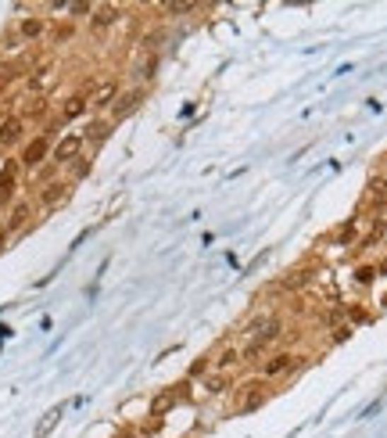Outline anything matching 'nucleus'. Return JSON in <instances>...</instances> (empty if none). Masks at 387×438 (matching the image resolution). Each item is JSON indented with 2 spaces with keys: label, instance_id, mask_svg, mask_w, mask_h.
Instances as JSON below:
<instances>
[{
  "label": "nucleus",
  "instance_id": "obj_1",
  "mask_svg": "<svg viewBox=\"0 0 387 438\" xmlns=\"http://www.w3.org/2000/svg\"><path fill=\"white\" fill-rule=\"evenodd\" d=\"M50 151H54V130H43V133H36V137L22 147L18 166H22V169H40Z\"/></svg>",
  "mask_w": 387,
  "mask_h": 438
},
{
  "label": "nucleus",
  "instance_id": "obj_2",
  "mask_svg": "<svg viewBox=\"0 0 387 438\" xmlns=\"http://www.w3.org/2000/svg\"><path fill=\"white\" fill-rule=\"evenodd\" d=\"M83 147H86V140H83V133H65L58 144H54V151H50V166H72V162L83 155Z\"/></svg>",
  "mask_w": 387,
  "mask_h": 438
},
{
  "label": "nucleus",
  "instance_id": "obj_3",
  "mask_svg": "<svg viewBox=\"0 0 387 438\" xmlns=\"http://www.w3.org/2000/svg\"><path fill=\"white\" fill-rule=\"evenodd\" d=\"M298 363H301V356L280 349V352H272V356L262 359V377H265V381H272V377H287L291 370H298Z\"/></svg>",
  "mask_w": 387,
  "mask_h": 438
},
{
  "label": "nucleus",
  "instance_id": "obj_4",
  "mask_svg": "<svg viewBox=\"0 0 387 438\" xmlns=\"http://www.w3.org/2000/svg\"><path fill=\"white\" fill-rule=\"evenodd\" d=\"M144 97H147V90H144V86H133V90L119 94V97H115V104H112V123H119V119H126L129 112H137V108L144 104Z\"/></svg>",
  "mask_w": 387,
  "mask_h": 438
},
{
  "label": "nucleus",
  "instance_id": "obj_5",
  "mask_svg": "<svg viewBox=\"0 0 387 438\" xmlns=\"http://www.w3.org/2000/svg\"><path fill=\"white\" fill-rule=\"evenodd\" d=\"M47 29H50V22H47L43 15H29V18H18L15 36H18L22 43H36V40H43V36H47Z\"/></svg>",
  "mask_w": 387,
  "mask_h": 438
},
{
  "label": "nucleus",
  "instance_id": "obj_6",
  "mask_svg": "<svg viewBox=\"0 0 387 438\" xmlns=\"http://www.w3.org/2000/svg\"><path fill=\"white\" fill-rule=\"evenodd\" d=\"M22 137H25V119H22V116L0 119V147H15Z\"/></svg>",
  "mask_w": 387,
  "mask_h": 438
},
{
  "label": "nucleus",
  "instance_id": "obj_7",
  "mask_svg": "<svg viewBox=\"0 0 387 438\" xmlns=\"http://www.w3.org/2000/svg\"><path fill=\"white\" fill-rule=\"evenodd\" d=\"M15 187H18V162H8V166L0 169V208L15 198Z\"/></svg>",
  "mask_w": 387,
  "mask_h": 438
},
{
  "label": "nucleus",
  "instance_id": "obj_8",
  "mask_svg": "<svg viewBox=\"0 0 387 438\" xmlns=\"http://www.w3.org/2000/svg\"><path fill=\"white\" fill-rule=\"evenodd\" d=\"M69 191H72V184H65V180H50V184L40 191V205H43V208L62 205V201L69 198Z\"/></svg>",
  "mask_w": 387,
  "mask_h": 438
},
{
  "label": "nucleus",
  "instance_id": "obj_9",
  "mask_svg": "<svg viewBox=\"0 0 387 438\" xmlns=\"http://www.w3.org/2000/svg\"><path fill=\"white\" fill-rule=\"evenodd\" d=\"M90 112V97L86 94H72L62 108V123H72V119H83Z\"/></svg>",
  "mask_w": 387,
  "mask_h": 438
},
{
  "label": "nucleus",
  "instance_id": "obj_10",
  "mask_svg": "<svg viewBox=\"0 0 387 438\" xmlns=\"http://www.w3.org/2000/svg\"><path fill=\"white\" fill-rule=\"evenodd\" d=\"M112 126H115L112 119H93V123H90V126L83 130V140L97 147V144H104L108 137H112Z\"/></svg>",
  "mask_w": 387,
  "mask_h": 438
},
{
  "label": "nucleus",
  "instance_id": "obj_11",
  "mask_svg": "<svg viewBox=\"0 0 387 438\" xmlns=\"http://www.w3.org/2000/svg\"><path fill=\"white\" fill-rule=\"evenodd\" d=\"M276 320H280V316H276V313H258V316H251V320H248V327H244V335H248V342H255V338H262V335L269 331V327H272Z\"/></svg>",
  "mask_w": 387,
  "mask_h": 438
},
{
  "label": "nucleus",
  "instance_id": "obj_12",
  "mask_svg": "<svg viewBox=\"0 0 387 438\" xmlns=\"http://www.w3.org/2000/svg\"><path fill=\"white\" fill-rule=\"evenodd\" d=\"M115 97H119V86H115V83H100V86L93 90V97H90V108L104 112V108H112V104H115Z\"/></svg>",
  "mask_w": 387,
  "mask_h": 438
},
{
  "label": "nucleus",
  "instance_id": "obj_13",
  "mask_svg": "<svg viewBox=\"0 0 387 438\" xmlns=\"http://www.w3.org/2000/svg\"><path fill=\"white\" fill-rule=\"evenodd\" d=\"M122 15H119V8H112V4H108V8H93V15H90V26L93 29H108V26H115Z\"/></svg>",
  "mask_w": 387,
  "mask_h": 438
},
{
  "label": "nucleus",
  "instance_id": "obj_14",
  "mask_svg": "<svg viewBox=\"0 0 387 438\" xmlns=\"http://www.w3.org/2000/svg\"><path fill=\"white\" fill-rule=\"evenodd\" d=\"M180 399H183V392H180V388H169L165 395H158V399H154V406H151V417H161V413H169V410H173V406H176Z\"/></svg>",
  "mask_w": 387,
  "mask_h": 438
},
{
  "label": "nucleus",
  "instance_id": "obj_15",
  "mask_svg": "<svg viewBox=\"0 0 387 438\" xmlns=\"http://www.w3.org/2000/svg\"><path fill=\"white\" fill-rule=\"evenodd\" d=\"M29 215H33V205H29V201H18V205L11 208V219H8V230L15 234L18 227H25V223H29Z\"/></svg>",
  "mask_w": 387,
  "mask_h": 438
},
{
  "label": "nucleus",
  "instance_id": "obj_16",
  "mask_svg": "<svg viewBox=\"0 0 387 438\" xmlns=\"http://www.w3.org/2000/svg\"><path fill=\"white\" fill-rule=\"evenodd\" d=\"M237 363H244V359H241V349H226V352H223V356H219V359H212V366H215L219 374H226V370H233Z\"/></svg>",
  "mask_w": 387,
  "mask_h": 438
},
{
  "label": "nucleus",
  "instance_id": "obj_17",
  "mask_svg": "<svg viewBox=\"0 0 387 438\" xmlns=\"http://www.w3.org/2000/svg\"><path fill=\"white\" fill-rule=\"evenodd\" d=\"M50 72H54L50 65H43V69H33V76L25 79V86H29V90H43V86L50 83Z\"/></svg>",
  "mask_w": 387,
  "mask_h": 438
},
{
  "label": "nucleus",
  "instance_id": "obj_18",
  "mask_svg": "<svg viewBox=\"0 0 387 438\" xmlns=\"http://www.w3.org/2000/svg\"><path fill=\"white\" fill-rule=\"evenodd\" d=\"M204 388H208V395H219V392H226V388H230V377H226V374L208 377V381H204Z\"/></svg>",
  "mask_w": 387,
  "mask_h": 438
},
{
  "label": "nucleus",
  "instance_id": "obj_19",
  "mask_svg": "<svg viewBox=\"0 0 387 438\" xmlns=\"http://www.w3.org/2000/svg\"><path fill=\"white\" fill-rule=\"evenodd\" d=\"M90 166H93V158L90 155H79V162H72V166H69L72 169V180H83L90 173Z\"/></svg>",
  "mask_w": 387,
  "mask_h": 438
},
{
  "label": "nucleus",
  "instance_id": "obj_20",
  "mask_svg": "<svg viewBox=\"0 0 387 438\" xmlns=\"http://www.w3.org/2000/svg\"><path fill=\"white\" fill-rule=\"evenodd\" d=\"M72 33H76V26H72V22H62V26L50 29V40H54V43H65V40H72Z\"/></svg>",
  "mask_w": 387,
  "mask_h": 438
},
{
  "label": "nucleus",
  "instance_id": "obj_21",
  "mask_svg": "<svg viewBox=\"0 0 387 438\" xmlns=\"http://www.w3.org/2000/svg\"><path fill=\"white\" fill-rule=\"evenodd\" d=\"M373 281H376V266H359V269H355V284L369 288Z\"/></svg>",
  "mask_w": 387,
  "mask_h": 438
},
{
  "label": "nucleus",
  "instance_id": "obj_22",
  "mask_svg": "<svg viewBox=\"0 0 387 438\" xmlns=\"http://www.w3.org/2000/svg\"><path fill=\"white\" fill-rule=\"evenodd\" d=\"M348 316H352L355 323H366V320H369V313H366L362 305H352V309H348Z\"/></svg>",
  "mask_w": 387,
  "mask_h": 438
},
{
  "label": "nucleus",
  "instance_id": "obj_23",
  "mask_svg": "<svg viewBox=\"0 0 387 438\" xmlns=\"http://www.w3.org/2000/svg\"><path fill=\"white\" fill-rule=\"evenodd\" d=\"M8 241H11V230H8V223H0V252L8 248Z\"/></svg>",
  "mask_w": 387,
  "mask_h": 438
}]
</instances>
